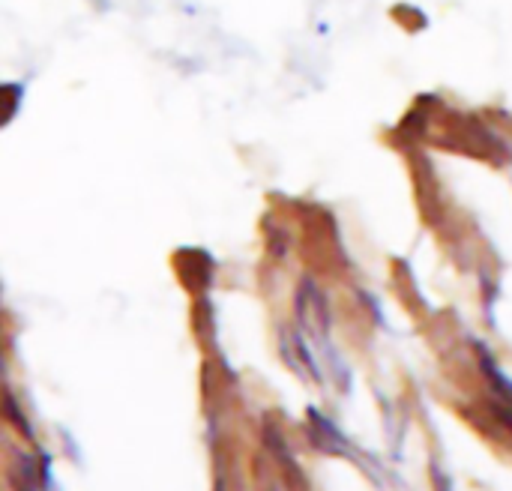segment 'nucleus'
Here are the masks:
<instances>
[{"mask_svg":"<svg viewBox=\"0 0 512 491\" xmlns=\"http://www.w3.org/2000/svg\"><path fill=\"white\" fill-rule=\"evenodd\" d=\"M501 387H504V402H498L495 411H498L501 423L512 432V387H507V384H501Z\"/></svg>","mask_w":512,"mask_h":491,"instance_id":"1","label":"nucleus"}]
</instances>
